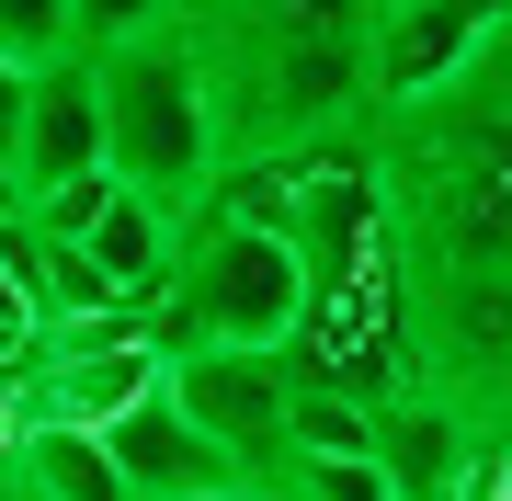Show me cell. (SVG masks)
Instances as JSON below:
<instances>
[{"instance_id": "ac0fdd59", "label": "cell", "mask_w": 512, "mask_h": 501, "mask_svg": "<svg viewBox=\"0 0 512 501\" xmlns=\"http://www.w3.org/2000/svg\"><path fill=\"white\" fill-rule=\"evenodd\" d=\"M376 12H399V0H376Z\"/></svg>"}, {"instance_id": "5b68a950", "label": "cell", "mask_w": 512, "mask_h": 501, "mask_svg": "<svg viewBox=\"0 0 512 501\" xmlns=\"http://www.w3.org/2000/svg\"><path fill=\"white\" fill-rule=\"evenodd\" d=\"M103 456L126 467V490H137V501H205V490L251 479V467H239V456H228V445H217V433H205L171 388H148L137 410H114V422H103Z\"/></svg>"}, {"instance_id": "e0dca14e", "label": "cell", "mask_w": 512, "mask_h": 501, "mask_svg": "<svg viewBox=\"0 0 512 501\" xmlns=\"http://www.w3.org/2000/svg\"><path fill=\"white\" fill-rule=\"evenodd\" d=\"M0 490H12V456H0Z\"/></svg>"}, {"instance_id": "277c9868", "label": "cell", "mask_w": 512, "mask_h": 501, "mask_svg": "<svg viewBox=\"0 0 512 501\" xmlns=\"http://www.w3.org/2000/svg\"><path fill=\"white\" fill-rule=\"evenodd\" d=\"M501 23H512V0H399V12H376V46H365L376 114L433 103L444 80H467V69H478V46H490Z\"/></svg>"}, {"instance_id": "7a4b0ae2", "label": "cell", "mask_w": 512, "mask_h": 501, "mask_svg": "<svg viewBox=\"0 0 512 501\" xmlns=\"http://www.w3.org/2000/svg\"><path fill=\"white\" fill-rule=\"evenodd\" d=\"M296 331H308V262L285 228L239 217V205L183 217V251L160 285V353H274Z\"/></svg>"}, {"instance_id": "6da1fadb", "label": "cell", "mask_w": 512, "mask_h": 501, "mask_svg": "<svg viewBox=\"0 0 512 501\" xmlns=\"http://www.w3.org/2000/svg\"><path fill=\"white\" fill-rule=\"evenodd\" d=\"M92 80H103V171L126 194H148L160 217H205L228 171H217V103H205L183 23L137 35V46H103Z\"/></svg>"}, {"instance_id": "8992f818", "label": "cell", "mask_w": 512, "mask_h": 501, "mask_svg": "<svg viewBox=\"0 0 512 501\" xmlns=\"http://www.w3.org/2000/svg\"><path fill=\"white\" fill-rule=\"evenodd\" d=\"M80 171H103V80L92 57H46L35 80H23V126H12V183L23 205L80 183Z\"/></svg>"}, {"instance_id": "9c48e42d", "label": "cell", "mask_w": 512, "mask_h": 501, "mask_svg": "<svg viewBox=\"0 0 512 501\" xmlns=\"http://www.w3.org/2000/svg\"><path fill=\"white\" fill-rule=\"evenodd\" d=\"M12 479L35 490V501H137L126 467L103 456V433H80V422H35L23 456H12Z\"/></svg>"}, {"instance_id": "9a60e30c", "label": "cell", "mask_w": 512, "mask_h": 501, "mask_svg": "<svg viewBox=\"0 0 512 501\" xmlns=\"http://www.w3.org/2000/svg\"><path fill=\"white\" fill-rule=\"evenodd\" d=\"M205 501H285L274 479H228V490H205Z\"/></svg>"}, {"instance_id": "8fae6325", "label": "cell", "mask_w": 512, "mask_h": 501, "mask_svg": "<svg viewBox=\"0 0 512 501\" xmlns=\"http://www.w3.org/2000/svg\"><path fill=\"white\" fill-rule=\"evenodd\" d=\"M274 490L285 501H399L376 479V456H274Z\"/></svg>"}, {"instance_id": "3957f363", "label": "cell", "mask_w": 512, "mask_h": 501, "mask_svg": "<svg viewBox=\"0 0 512 501\" xmlns=\"http://www.w3.org/2000/svg\"><path fill=\"white\" fill-rule=\"evenodd\" d=\"M296 388H308V353L296 342H274V353H171V399H183L251 479H274Z\"/></svg>"}, {"instance_id": "2e32d148", "label": "cell", "mask_w": 512, "mask_h": 501, "mask_svg": "<svg viewBox=\"0 0 512 501\" xmlns=\"http://www.w3.org/2000/svg\"><path fill=\"white\" fill-rule=\"evenodd\" d=\"M0 217H23V183H12V149H0Z\"/></svg>"}, {"instance_id": "30bf717a", "label": "cell", "mask_w": 512, "mask_h": 501, "mask_svg": "<svg viewBox=\"0 0 512 501\" xmlns=\"http://www.w3.org/2000/svg\"><path fill=\"white\" fill-rule=\"evenodd\" d=\"M183 0H69V46L103 57V46H137V35H171Z\"/></svg>"}, {"instance_id": "7c38bea8", "label": "cell", "mask_w": 512, "mask_h": 501, "mask_svg": "<svg viewBox=\"0 0 512 501\" xmlns=\"http://www.w3.org/2000/svg\"><path fill=\"white\" fill-rule=\"evenodd\" d=\"M0 57H12V69L80 57V46H69V0H0Z\"/></svg>"}, {"instance_id": "ba28073f", "label": "cell", "mask_w": 512, "mask_h": 501, "mask_svg": "<svg viewBox=\"0 0 512 501\" xmlns=\"http://www.w3.org/2000/svg\"><path fill=\"white\" fill-rule=\"evenodd\" d=\"M80 251L103 262V285H126V297H160V285H171V251H183V217H160L148 194L114 183V205L92 217V240H80Z\"/></svg>"}, {"instance_id": "5bb4252c", "label": "cell", "mask_w": 512, "mask_h": 501, "mask_svg": "<svg viewBox=\"0 0 512 501\" xmlns=\"http://www.w3.org/2000/svg\"><path fill=\"white\" fill-rule=\"evenodd\" d=\"M23 80H35V69H12V57H0V149H12V126H23Z\"/></svg>"}, {"instance_id": "4fadbf2b", "label": "cell", "mask_w": 512, "mask_h": 501, "mask_svg": "<svg viewBox=\"0 0 512 501\" xmlns=\"http://www.w3.org/2000/svg\"><path fill=\"white\" fill-rule=\"evenodd\" d=\"M35 353H46V331H35L23 308H0V365H35Z\"/></svg>"}, {"instance_id": "52a82bcc", "label": "cell", "mask_w": 512, "mask_h": 501, "mask_svg": "<svg viewBox=\"0 0 512 501\" xmlns=\"http://www.w3.org/2000/svg\"><path fill=\"white\" fill-rule=\"evenodd\" d=\"M467 445H478V410L421 388V376H399V388L376 399V479L399 501H456L467 479Z\"/></svg>"}]
</instances>
